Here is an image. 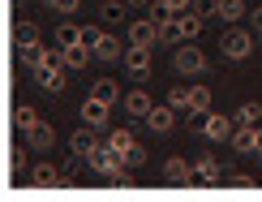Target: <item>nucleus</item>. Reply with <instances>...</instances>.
Wrapping results in <instances>:
<instances>
[{
	"mask_svg": "<svg viewBox=\"0 0 262 202\" xmlns=\"http://www.w3.org/2000/svg\"><path fill=\"white\" fill-rule=\"evenodd\" d=\"M35 82H39V91H64V82H69V69H64V60H60V52L52 48V56L43 65H35Z\"/></svg>",
	"mask_w": 262,
	"mask_h": 202,
	"instance_id": "nucleus-1",
	"label": "nucleus"
},
{
	"mask_svg": "<svg viewBox=\"0 0 262 202\" xmlns=\"http://www.w3.org/2000/svg\"><path fill=\"white\" fill-rule=\"evenodd\" d=\"M172 69L177 73H185V77H198V73H206V52L198 48V43H181L177 48V56H172Z\"/></svg>",
	"mask_w": 262,
	"mask_h": 202,
	"instance_id": "nucleus-2",
	"label": "nucleus"
},
{
	"mask_svg": "<svg viewBox=\"0 0 262 202\" xmlns=\"http://www.w3.org/2000/svg\"><path fill=\"white\" fill-rule=\"evenodd\" d=\"M125 73L134 77V82H146L150 77V48H134V43H129L125 48Z\"/></svg>",
	"mask_w": 262,
	"mask_h": 202,
	"instance_id": "nucleus-3",
	"label": "nucleus"
},
{
	"mask_svg": "<svg viewBox=\"0 0 262 202\" xmlns=\"http://www.w3.org/2000/svg\"><path fill=\"white\" fill-rule=\"evenodd\" d=\"M129 43L134 48H150V43H159V22L155 17H138V22H129Z\"/></svg>",
	"mask_w": 262,
	"mask_h": 202,
	"instance_id": "nucleus-4",
	"label": "nucleus"
},
{
	"mask_svg": "<svg viewBox=\"0 0 262 202\" xmlns=\"http://www.w3.org/2000/svg\"><path fill=\"white\" fill-rule=\"evenodd\" d=\"M249 52H254V35H249V30H228V35H224V56H228V60H245V56Z\"/></svg>",
	"mask_w": 262,
	"mask_h": 202,
	"instance_id": "nucleus-5",
	"label": "nucleus"
},
{
	"mask_svg": "<svg viewBox=\"0 0 262 202\" xmlns=\"http://www.w3.org/2000/svg\"><path fill=\"white\" fill-rule=\"evenodd\" d=\"M30 185H35V189H56V185H64V168H56L52 159L35 164V168H30Z\"/></svg>",
	"mask_w": 262,
	"mask_h": 202,
	"instance_id": "nucleus-6",
	"label": "nucleus"
},
{
	"mask_svg": "<svg viewBox=\"0 0 262 202\" xmlns=\"http://www.w3.org/2000/svg\"><path fill=\"white\" fill-rule=\"evenodd\" d=\"M232 147L241 151V155L262 151V125H241V129H232Z\"/></svg>",
	"mask_w": 262,
	"mask_h": 202,
	"instance_id": "nucleus-7",
	"label": "nucleus"
},
{
	"mask_svg": "<svg viewBox=\"0 0 262 202\" xmlns=\"http://www.w3.org/2000/svg\"><path fill=\"white\" fill-rule=\"evenodd\" d=\"M163 181L168 185H193V164L181 159V155H172V159L163 164Z\"/></svg>",
	"mask_w": 262,
	"mask_h": 202,
	"instance_id": "nucleus-8",
	"label": "nucleus"
},
{
	"mask_svg": "<svg viewBox=\"0 0 262 202\" xmlns=\"http://www.w3.org/2000/svg\"><path fill=\"white\" fill-rule=\"evenodd\" d=\"M107 116H112V104H103V99H86L82 104V125H95V129H103L107 125Z\"/></svg>",
	"mask_w": 262,
	"mask_h": 202,
	"instance_id": "nucleus-9",
	"label": "nucleus"
},
{
	"mask_svg": "<svg viewBox=\"0 0 262 202\" xmlns=\"http://www.w3.org/2000/svg\"><path fill=\"white\" fill-rule=\"evenodd\" d=\"M202 138H206V142L232 138V120H228V116H215V112H206V116H202Z\"/></svg>",
	"mask_w": 262,
	"mask_h": 202,
	"instance_id": "nucleus-10",
	"label": "nucleus"
},
{
	"mask_svg": "<svg viewBox=\"0 0 262 202\" xmlns=\"http://www.w3.org/2000/svg\"><path fill=\"white\" fill-rule=\"evenodd\" d=\"M142 120H146V129H150V133H168L172 125H177V112H172L168 104H155Z\"/></svg>",
	"mask_w": 262,
	"mask_h": 202,
	"instance_id": "nucleus-11",
	"label": "nucleus"
},
{
	"mask_svg": "<svg viewBox=\"0 0 262 202\" xmlns=\"http://www.w3.org/2000/svg\"><path fill=\"white\" fill-rule=\"evenodd\" d=\"M56 138H60V133L52 129L48 120H39V125L26 133V147H30V151H52V147H56Z\"/></svg>",
	"mask_w": 262,
	"mask_h": 202,
	"instance_id": "nucleus-12",
	"label": "nucleus"
},
{
	"mask_svg": "<svg viewBox=\"0 0 262 202\" xmlns=\"http://www.w3.org/2000/svg\"><path fill=\"white\" fill-rule=\"evenodd\" d=\"M193 181H198V185H224V164L198 159V164H193Z\"/></svg>",
	"mask_w": 262,
	"mask_h": 202,
	"instance_id": "nucleus-13",
	"label": "nucleus"
},
{
	"mask_svg": "<svg viewBox=\"0 0 262 202\" xmlns=\"http://www.w3.org/2000/svg\"><path fill=\"white\" fill-rule=\"evenodd\" d=\"M95 133H99L95 125H78V129L69 133V151H73V155H91V147H95V142H99V138H95Z\"/></svg>",
	"mask_w": 262,
	"mask_h": 202,
	"instance_id": "nucleus-14",
	"label": "nucleus"
},
{
	"mask_svg": "<svg viewBox=\"0 0 262 202\" xmlns=\"http://www.w3.org/2000/svg\"><path fill=\"white\" fill-rule=\"evenodd\" d=\"M121 104H125V112H129V116H134V120H142V116H146L150 108H155V99H150L146 91H129V95L121 99Z\"/></svg>",
	"mask_w": 262,
	"mask_h": 202,
	"instance_id": "nucleus-15",
	"label": "nucleus"
},
{
	"mask_svg": "<svg viewBox=\"0 0 262 202\" xmlns=\"http://www.w3.org/2000/svg\"><path fill=\"white\" fill-rule=\"evenodd\" d=\"M56 52H60L64 69H82V65H86V60H91V56H95L91 48H86V43H73V48H56Z\"/></svg>",
	"mask_w": 262,
	"mask_h": 202,
	"instance_id": "nucleus-16",
	"label": "nucleus"
},
{
	"mask_svg": "<svg viewBox=\"0 0 262 202\" xmlns=\"http://www.w3.org/2000/svg\"><path fill=\"white\" fill-rule=\"evenodd\" d=\"M159 43H172V48L189 43V39L181 35V22H177V17H159Z\"/></svg>",
	"mask_w": 262,
	"mask_h": 202,
	"instance_id": "nucleus-17",
	"label": "nucleus"
},
{
	"mask_svg": "<svg viewBox=\"0 0 262 202\" xmlns=\"http://www.w3.org/2000/svg\"><path fill=\"white\" fill-rule=\"evenodd\" d=\"M91 52L99 56V60H121V39H116V35H107V30H103V35H99V43H95Z\"/></svg>",
	"mask_w": 262,
	"mask_h": 202,
	"instance_id": "nucleus-18",
	"label": "nucleus"
},
{
	"mask_svg": "<svg viewBox=\"0 0 262 202\" xmlns=\"http://www.w3.org/2000/svg\"><path fill=\"white\" fill-rule=\"evenodd\" d=\"M245 13H249L245 0H220V9H215V17H220V22H241Z\"/></svg>",
	"mask_w": 262,
	"mask_h": 202,
	"instance_id": "nucleus-19",
	"label": "nucleus"
},
{
	"mask_svg": "<svg viewBox=\"0 0 262 202\" xmlns=\"http://www.w3.org/2000/svg\"><path fill=\"white\" fill-rule=\"evenodd\" d=\"M177 22H181V35H185V39H198L206 17H202V13H193V9H185V13H177Z\"/></svg>",
	"mask_w": 262,
	"mask_h": 202,
	"instance_id": "nucleus-20",
	"label": "nucleus"
},
{
	"mask_svg": "<svg viewBox=\"0 0 262 202\" xmlns=\"http://www.w3.org/2000/svg\"><path fill=\"white\" fill-rule=\"evenodd\" d=\"M21 52V65H26V69H35V65H43L52 56V48H43V43L35 39V43H26V48H17Z\"/></svg>",
	"mask_w": 262,
	"mask_h": 202,
	"instance_id": "nucleus-21",
	"label": "nucleus"
},
{
	"mask_svg": "<svg viewBox=\"0 0 262 202\" xmlns=\"http://www.w3.org/2000/svg\"><path fill=\"white\" fill-rule=\"evenodd\" d=\"M13 125H17V133H21V138H26V133L35 129V125H39L35 108H30V104H17V108H13Z\"/></svg>",
	"mask_w": 262,
	"mask_h": 202,
	"instance_id": "nucleus-22",
	"label": "nucleus"
},
{
	"mask_svg": "<svg viewBox=\"0 0 262 202\" xmlns=\"http://www.w3.org/2000/svg\"><path fill=\"white\" fill-rule=\"evenodd\" d=\"M211 108V91L206 86H189V116H206Z\"/></svg>",
	"mask_w": 262,
	"mask_h": 202,
	"instance_id": "nucleus-23",
	"label": "nucleus"
},
{
	"mask_svg": "<svg viewBox=\"0 0 262 202\" xmlns=\"http://www.w3.org/2000/svg\"><path fill=\"white\" fill-rule=\"evenodd\" d=\"M91 95H95V99H103V104H116V99H121V86H116L112 77H99V82L91 86Z\"/></svg>",
	"mask_w": 262,
	"mask_h": 202,
	"instance_id": "nucleus-24",
	"label": "nucleus"
},
{
	"mask_svg": "<svg viewBox=\"0 0 262 202\" xmlns=\"http://www.w3.org/2000/svg\"><path fill=\"white\" fill-rule=\"evenodd\" d=\"M163 104H168L172 112H177V116H189V91H185V86H172Z\"/></svg>",
	"mask_w": 262,
	"mask_h": 202,
	"instance_id": "nucleus-25",
	"label": "nucleus"
},
{
	"mask_svg": "<svg viewBox=\"0 0 262 202\" xmlns=\"http://www.w3.org/2000/svg\"><path fill=\"white\" fill-rule=\"evenodd\" d=\"M103 142H107V147H112V151H116V155L125 159V151L134 147V133H129V129H112V133H107Z\"/></svg>",
	"mask_w": 262,
	"mask_h": 202,
	"instance_id": "nucleus-26",
	"label": "nucleus"
},
{
	"mask_svg": "<svg viewBox=\"0 0 262 202\" xmlns=\"http://www.w3.org/2000/svg\"><path fill=\"white\" fill-rule=\"evenodd\" d=\"M125 13H129L125 0H103V9H99V17H103V22H125Z\"/></svg>",
	"mask_w": 262,
	"mask_h": 202,
	"instance_id": "nucleus-27",
	"label": "nucleus"
},
{
	"mask_svg": "<svg viewBox=\"0 0 262 202\" xmlns=\"http://www.w3.org/2000/svg\"><path fill=\"white\" fill-rule=\"evenodd\" d=\"M73 43H82V26H56V48H73Z\"/></svg>",
	"mask_w": 262,
	"mask_h": 202,
	"instance_id": "nucleus-28",
	"label": "nucleus"
},
{
	"mask_svg": "<svg viewBox=\"0 0 262 202\" xmlns=\"http://www.w3.org/2000/svg\"><path fill=\"white\" fill-rule=\"evenodd\" d=\"M262 120V104H241L236 108V125H258Z\"/></svg>",
	"mask_w": 262,
	"mask_h": 202,
	"instance_id": "nucleus-29",
	"label": "nucleus"
},
{
	"mask_svg": "<svg viewBox=\"0 0 262 202\" xmlns=\"http://www.w3.org/2000/svg\"><path fill=\"white\" fill-rule=\"evenodd\" d=\"M39 39V26L35 22H17V48H26V43Z\"/></svg>",
	"mask_w": 262,
	"mask_h": 202,
	"instance_id": "nucleus-30",
	"label": "nucleus"
},
{
	"mask_svg": "<svg viewBox=\"0 0 262 202\" xmlns=\"http://www.w3.org/2000/svg\"><path fill=\"white\" fill-rule=\"evenodd\" d=\"M43 5H48V9H52V13H60V17H69V13H73V9H78V5H82V0H43Z\"/></svg>",
	"mask_w": 262,
	"mask_h": 202,
	"instance_id": "nucleus-31",
	"label": "nucleus"
},
{
	"mask_svg": "<svg viewBox=\"0 0 262 202\" xmlns=\"http://www.w3.org/2000/svg\"><path fill=\"white\" fill-rule=\"evenodd\" d=\"M142 164H146V147H138V142H134V147L125 151V168H142Z\"/></svg>",
	"mask_w": 262,
	"mask_h": 202,
	"instance_id": "nucleus-32",
	"label": "nucleus"
},
{
	"mask_svg": "<svg viewBox=\"0 0 262 202\" xmlns=\"http://www.w3.org/2000/svg\"><path fill=\"white\" fill-rule=\"evenodd\" d=\"M189 9H193V13H202V17H215L220 0H189Z\"/></svg>",
	"mask_w": 262,
	"mask_h": 202,
	"instance_id": "nucleus-33",
	"label": "nucleus"
},
{
	"mask_svg": "<svg viewBox=\"0 0 262 202\" xmlns=\"http://www.w3.org/2000/svg\"><path fill=\"white\" fill-rule=\"evenodd\" d=\"M99 35H103L99 26H82V43H86V48H95V43H99Z\"/></svg>",
	"mask_w": 262,
	"mask_h": 202,
	"instance_id": "nucleus-34",
	"label": "nucleus"
},
{
	"mask_svg": "<svg viewBox=\"0 0 262 202\" xmlns=\"http://www.w3.org/2000/svg\"><path fill=\"white\" fill-rule=\"evenodd\" d=\"M249 22H254V35H262V9H254V13H249Z\"/></svg>",
	"mask_w": 262,
	"mask_h": 202,
	"instance_id": "nucleus-35",
	"label": "nucleus"
},
{
	"mask_svg": "<svg viewBox=\"0 0 262 202\" xmlns=\"http://www.w3.org/2000/svg\"><path fill=\"white\" fill-rule=\"evenodd\" d=\"M125 5H129V9H142V5H150V0H125Z\"/></svg>",
	"mask_w": 262,
	"mask_h": 202,
	"instance_id": "nucleus-36",
	"label": "nucleus"
},
{
	"mask_svg": "<svg viewBox=\"0 0 262 202\" xmlns=\"http://www.w3.org/2000/svg\"><path fill=\"white\" fill-rule=\"evenodd\" d=\"M258 155H262V151H258Z\"/></svg>",
	"mask_w": 262,
	"mask_h": 202,
	"instance_id": "nucleus-37",
	"label": "nucleus"
}]
</instances>
